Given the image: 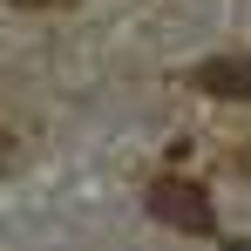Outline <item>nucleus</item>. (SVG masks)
I'll use <instances>...</instances> for the list:
<instances>
[{"instance_id": "obj_2", "label": "nucleus", "mask_w": 251, "mask_h": 251, "mask_svg": "<svg viewBox=\"0 0 251 251\" xmlns=\"http://www.w3.org/2000/svg\"><path fill=\"white\" fill-rule=\"evenodd\" d=\"M190 82L217 102H251V54H210L190 68Z\"/></svg>"}, {"instance_id": "obj_3", "label": "nucleus", "mask_w": 251, "mask_h": 251, "mask_svg": "<svg viewBox=\"0 0 251 251\" xmlns=\"http://www.w3.org/2000/svg\"><path fill=\"white\" fill-rule=\"evenodd\" d=\"M7 156H14V136H7V129H0V170H7Z\"/></svg>"}, {"instance_id": "obj_4", "label": "nucleus", "mask_w": 251, "mask_h": 251, "mask_svg": "<svg viewBox=\"0 0 251 251\" xmlns=\"http://www.w3.org/2000/svg\"><path fill=\"white\" fill-rule=\"evenodd\" d=\"M14 7H68V0H14Z\"/></svg>"}, {"instance_id": "obj_1", "label": "nucleus", "mask_w": 251, "mask_h": 251, "mask_svg": "<svg viewBox=\"0 0 251 251\" xmlns=\"http://www.w3.org/2000/svg\"><path fill=\"white\" fill-rule=\"evenodd\" d=\"M143 204H150V217H163L170 231L217 238V204H210L204 183H190V176H156V183L143 190Z\"/></svg>"}]
</instances>
